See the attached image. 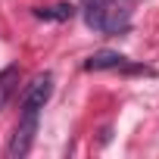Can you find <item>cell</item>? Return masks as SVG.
Wrapping results in <instances>:
<instances>
[{
  "label": "cell",
  "mask_w": 159,
  "mask_h": 159,
  "mask_svg": "<svg viewBox=\"0 0 159 159\" xmlns=\"http://www.w3.org/2000/svg\"><path fill=\"white\" fill-rule=\"evenodd\" d=\"M53 97V75L44 72L28 84V91L22 94V112H41L47 106V100Z\"/></svg>",
  "instance_id": "obj_3"
},
{
  "label": "cell",
  "mask_w": 159,
  "mask_h": 159,
  "mask_svg": "<svg viewBox=\"0 0 159 159\" xmlns=\"http://www.w3.org/2000/svg\"><path fill=\"white\" fill-rule=\"evenodd\" d=\"M84 22L103 34H122L131 25L128 0H84Z\"/></svg>",
  "instance_id": "obj_1"
},
{
  "label": "cell",
  "mask_w": 159,
  "mask_h": 159,
  "mask_svg": "<svg viewBox=\"0 0 159 159\" xmlns=\"http://www.w3.org/2000/svg\"><path fill=\"white\" fill-rule=\"evenodd\" d=\"M34 131H38V112H22V116H19V125H16L10 143H7V156H10V159L28 156V150H31V143H34Z\"/></svg>",
  "instance_id": "obj_2"
},
{
  "label": "cell",
  "mask_w": 159,
  "mask_h": 159,
  "mask_svg": "<svg viewBox=\"0 0 159 159\" xmlns=\"http://www.w3.org/2000/svg\"><path fill=\"white\" fill-rule=\"evenodd\" d=\"M125 62L128 59L122 53H116V50H97V53H91L84 59V69L88 72H106V69H122Z\"/></svg>",
  "instance_id": "obj_4"
},
{
  "label": "cell",
  "mask_w": 159,
  "mask_h": 159,
  "mask_svg": "<svg viewBox=\"0 0 159 159\" xmlns=\"http://www.w3.org/2000/svg\"><path fill=\"white\" fill-rule=\"evenodd\" d=\"M19 66H7V69H0V109H7V103L13 100V94L19 91Z\"/></svg>",
  "instance_id": "obj_5"
},
{
  "label": "cell",
  "mask_w": 159,
  "mask_h": 159,
  "mask_svg": "<svg viewBox=\"0 0 159 159\" xmlns=\"http://www.w3.org/2000/svg\"><path fill=\"white\" fill-rule=\"evenodd\" d=\"M34 16H38V19H44V22H69V19L75 16V7H72V3H53V7H38V10H34Z\"/></svg>",
  "instance_id": "obj_6"
}]
</instances>
